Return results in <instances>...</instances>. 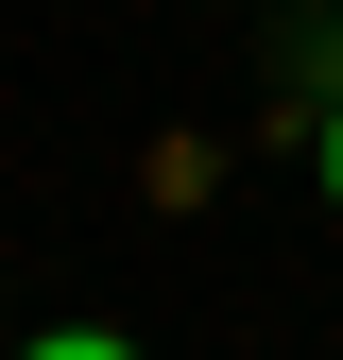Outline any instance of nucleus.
Wrapping results in <instances>:
<instances>
[{
    "mask_svg": "<svg viewBox=\"0 0 343 360\" xmlns=\"http://www.w3.org/2000/svg\"><path fill=\"white\" fill-rule=\"evenodd\" d=\"M309 155H326V206H343V86L309 103Z\"/></svg>",
    "mask_w": 343,
    "mask_h": 360,
    "instance_id": "nucleus-2",
    "label": "nucleus"
},
{
    "mask_svg": "<svg viewBox=\"0 0 343 360\" xmlns=\"http://www.w3.org/2000/svg\"><path fill=\"white\" fill-rule=\"evenodd\" d=\"M18 360H138L120 326H52V343H18Z\"/></svg>",
    "mask_w": 343,
    "mask_h": 360,
    "instance_id": "nucleus-1",
    "label": "nucleus"
}]
</instances>
